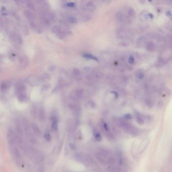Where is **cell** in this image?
Segmentation results:
<instances>
[{
  "label": "cell",
  "instance_id": "cell-1",
  "mask_svg": "<svg viewBox=\"0 0 172 172\" xmlns=\"http://www.w3.org/2000/svg\"><path fill=\"white\" fill-rule=\"evenodd\" d=\"M119 126L123 128L126 133L131 135L135 136L139 134V132H140L139 130L136 127H134L133 125L130 124L129 123L124 121H121L119 122Z\"/></svg>",
  "mask_w": 172,
  "mask_h": 172
},
{
  "label": "cell",
  "instance_id": "cell-2",
  "mask_svg": "<svg viewBox=\"0 0 172 172\" xmlns=\"http://www.w3.org/2000/svg\"><path fill=\"white\" fill-rule=\"evenodd\" d=\"M135 116L136 120L139 124L143 125L144 123V119L143 118L141 115L138 112H136L135 113Z\"/></svg>",
  "mask_w": 172,
  "mask_h": 172
},
{
  "label": "cell",
  "instance_id": "cell-3",
  "mask_svg": "<svg viewBox=\"0 0 172 172\" xmlns=\"http://www.w3.org/2000/svg\"><path fill=\"white\" fill-rule=\"evenodd\" d=\"M52 129L54 131H57L58 128V121L56 120V118H53V123H52Z\"/></svg>",
  "mask_w": 172,
  "mask_h": 172
},
{
  "label": "cell",
  "instance_id": "cell-4",
  "mask_svg": "<svg viewBox=\"0 0 172 172\" xmlns=\"http://www.w3.org/2000/svg\"><path fill=\"white\" fill-rule=\"evenodd\" d=\"M44 138L48 141H50L52 139V137H51V136L50 133L48 131H46V132H45V133L44 134Z\"/></svg>",
  "mask_w": 172,
  "mask_h": 172
},
{
  "label": "cell",
  "instance_id": "cell-5",
  "mask_svg": "<svg viewBox=\"0 0 172 172\" xmlns=\"http://www.w3.org/2000/svg\"><path fill=\"white\" fill-rule=\"evenodd\" d=\"M12 153H13V154L15 155V156L17 157H20V153L19 151L15 148H13L12 149Z\"/></svg>",
  "mask_w": 172,
  "mask_h": 172
},
{
  "label": "cell",
  "instance_id": "cell-6",
  "mask_svg": "<svg viewBox=\"0 0 172 172\" xmlns=\"http://www.w3.org/2000/svg\"><path fill=\"white\" fill-rule=\"evenodd\" d=\"M94 136H95L96 139L97 140H99V141L101 140V137L100 134L99 132H96L95 133H94Z\"/></svg>",
  "mask_w": 172,
  "mask_h": 172
},
{
  "label": "cell",
  "instance_id": "cell-7",
  "mask_svg": "<svg viewBox=\"0 0 172 172\" xmlns=\"http://www.w3.org/2000/svg\"><path fill=\"white\" fill-rule=\"evenodd\" d=\"M84 57H86V58H91V59H93L95 60H97V59H96L95 56H93L90 54H85L84 55Z\"/></svg>",
  "mask_w": 172,
  "mask_h": 172
},
{
  "label": "cell",
  "instance_id": "cell-8",
  "mask_svg": "<svg viewBox=\"0 0 172 172\" xmlns=\"http://www.w3.org/2000/svg\"><path fill=\"white\" fill-rule=\"evenodd\" d=\"M124 118V119H125L130 120V119H131L132 117V116L130 114H126V115H125Z\"/></svg>",
  "mask_w": 172,
  "mask_h": 172
},
{
  "label": "cell",
  "instance_id": "cell-9",
  "mask_svg": "<svg viewBox=\"0 0 172 172\" xmlns=\"http://www.w3.org/2000/svg\"><path fill=\"white\" fill-rule=\"evenodd\" d=\"M137 77L139 79H142L143 77H144V74H143V73H141L140 72L137 75Z\"/></svg>",
  "mask_w": 172,
  "mask_h": 172
},
{
  "label": "cell",
  "instance_id": "cell-10",
  "mask_svg": "<svg viewBox=\"0 0 172 172\" xmlns=\"http://www.w3.org/2000/svg\"><path fill=\"white\" fill-rule=\"evenodd\" d=\"M134 61V58L133 56H130L128 59V62L129 63L132 64Z\"/></svg>",
  "mask_w": 172,
  "mask_h": 172
},
{
  "label": "cell",
  "instance_id": "cell-11",
  "mask_svg": "<svg viewBox=\"0 0 172 172\" xmlns=\"http://www.w3.org/2000/svg\"><path fill=\"white\" fill-rule=\"evenodd\" d=\"M104 129H105V131H109L108 126L107 124L105 123L104 124Z\"/></svg>",
  "mask_w": 172,
  "mask_h": 172
},
{
  "label": "cell",
  "instance_id": "cell-12",
  "mask_svg": "<svg viewBox=\"0 0 172 172\" xmlns=\"http://www.w3.org/2000/svg\"><path fill=\"white\" fill-rule=\"evenodd\" d=\"M166 14H167V16H168V17H170V16L172 15V14H171V12H170V11H167V12H166Z\"/></svg>",
  "mask_w": 172,
  "mask_h": 172
}]
</instances>
